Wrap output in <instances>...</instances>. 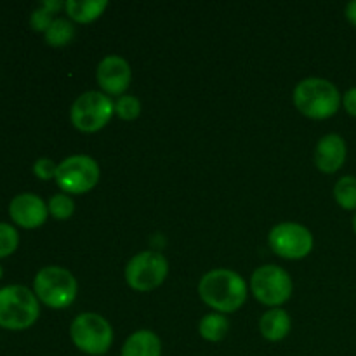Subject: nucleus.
Here are the masks:
<instances>
[{
  "label": "nucleus",
  "mask_w": 356,
  "mask_h": 356,
  "mask_svg": "<svg viewBox=\"0 0 356 356\" xmlns=\"http://www.w3.org/2000/svg\"><path fill=\"white\" fill-rule=\"evenodd\" d=\"M268 243L284 259H302L313 250V235L299 222H280L271 228Z\"/></svg>",
  "instance_id": "nucleus-10"
},
{
  "label": "nucleus",
  "mask_w": 356,
  "mask_h": 356,
  "mask_svg": "<svg viewBox=\"0 0 356 356\" xmlns=\"http://www.w3.org/2000/svg\"><path fill=\"white\" fill-rule=\"evenodd\" d=\"M353 229H355V233H356V212H355V218H353Z\"/></svg>",
  "instance_id": "nucleus-28"
},
{
  "label": "nucleus",
  "mask_w": 356,
  "mask_h": 356,
  "mask_svg": "<svg viewBox=\"0 0 356 356\" xmlns=\"http://www.w3.org/2000/svg\"><path fill=\"white\" fill-rule=\"evenodd\" d=\"M2 275H3V270H2V266H0V278H2Z\"/></svg>",
  "instance_id": "nucleus-29"
},
{
  "label": "nucleus",
  "mask_w": 356,
  "mask_h": 356,
  "mask_svg": "<svg viewBox=\"0 0 356 356\" xmlns=\"http://www.w3.org/2000/svg\"><path fill=\"white\" fill-rule=\"evenodd\" d=\"M40 315V305L35 292L23 285L0 289V327L24 330L33 325Z\"/></svg>",
  "instance_id": "nucleus-3"
},
{
  "label": "nucleus",
  "mask_w": 356,
  "mask_h": 356,
  "mask_svg": "<svg viewBox=\"0 0 356 356\" xmlns=\"http://www.w3.org/2000/svg\"><path fill=\"white\" fill-rule=\"evenodd\" d=\"M70 336L80 351L92 356L104 355L113 344L110 322L96 313H82L70 325Z\"/></svg>",
  "instance_id": "nucleus-5"
},
{
  "label": "nucleus",
  "mask_w": 356,
  "mask_h": 356,
  "mask_svg": "<svg viewBox=\"0 0 356 356\" xmlns=\"http://www.w3.org/2000/svg\"><path fill=\"white\" fill-rule=\"evenodd\" d=\"M247 282L232 270H212L202 277L198 294L216 313H233L247 301Z\"/></svg>",
  "instance_id": "nucleus-1"
},
{
  "label": "nucleus",
  "mask_w": 356,
  "mask_h": 356,
  "mask_svg": "<svg viewBox=\"0 0 356 356\" xmlns=\"http://www.w3.org/2000/svg\"><path fill=\"white\" fill-rule=\"evenodd\" d=\"M9 214L21 228L33 229L44 225L49 216V207L38 195L21 193L10 200Z\"/></svg>",
  "instance_id": "nucleus-12"
},
{
  "label": "nucleus",
  "mask_w": 356,
  "mask_h": 356,
  "mask_svg": "<svg viewBox=\"0 0 356 356\" xmlns=\"http://www.w3.org/2000/svg\"><path fill=\"white\" fill-rule=\"evenodd\" d=\"M33 172H35V176L42 181H49V179H52V177L56 179L58 165H56L51 159H38L37 162L33 163Z\"/></svg>",
  "instance_id": "nucleus-24"
},
{
  "label": "nucleus",
  "mask_w": 356,
  "mask_h": 356,
  "mask_svg": "<svg viewBox=\"0 0 356 356\" xmlns=\"http://www.w3.org/2000/svg\"><path fill=\"white\" fill-rule=\"evenodd\" d=\"M169 275L165 256L155 250H145L132 257L125 266V280L138 292H149L160 287Z\"/></svg>",
  "instance_id": "nucleus-7"
},
{
  "label": "nucleus",
  "mask_w": 356,
  "mask_h": 356,
  "mask_svg": "<svg viewBox=\"0 0 356 356\" xmlns=\"http://www.w3.org/2000/svg\"><path fill=\"white\" fill-rule=\"evenodd\" d=\"M115 115V103L110 96L99 90H87L73 103L70 118L75 129L87 132H97L111 120Z\"/></svg>",
  "instance_id": "nucleus-6"
},
{
  "label": "nucleus",
  "mask_w": 356,
  "mask_h": 356,
  "mask_svg": "<svg viewBox=\"0 0 356 356\" xmlns=\"http://www.w3.org/2000/svg\"><path fill=\"white\" fill-rule=\"evenodd\" d=\"M339 89L330 80L309 76L301 80L294 89V104L305 117L325 120L337 113L341 106Z\"/></svg>",
  "instance_id": "nucleus-2"
},
{
  "label": "nucleus",
  "mask_w": 356,
  "mask_h": 356,
  "mask_svg": "<svg viewBox=\"0 0 356 356\" xmlns=\"http://www.w3.org/2000/svg\"><path fill=\"white\" fill-rule=\"evenodd\" d=\"M200 336L209 343H219L229 332V322L222 313H209L200 320Z\"/></svg>",
  "instance_id": "nucleus-17"
},
{
  "label": "nucleus",
  "mask_w": 356,
  "mask_h": 356,
  "mask_svg": "<svg viewBox=\"0 0 356 356\" xmlns=\"http://www.w3.org/2000/svg\"><path fill=\"white\" fill-rule=\"evenodd\" d=\"M250 291L261 305L277 308L291 299L292 278L284 268L266 264V266L257 268L252 273Z\"/></svg>",
  "instance_id": "nucleus-8"
},
{
  "label": "nucleus",
  "mask_w": 356,
  "mask_h": 356,
  "mask_svg": "<svg viewBox=\"0 0 356 356\" xmlns=\"http://www.w3.org/2000/svg\"><path fill=\"white\" fill-rule=\"evenodd\" d=\"M56 17H52V13H49L45 7H37V9L31 13L30 16V24L31 28H33L35 31H47V28L51 26L52 21H54Z\"/></svg>",
  "instance_id": "nucleus-23"
},
{
  "label": "nucleus",
  "mask_w": 356,
  "mask_h": 356,
  "mask_svg": "<svg viewBox=\"0 0 356 356\" xmlns=\"http://www.w3.org/2000/svg\"><path fill=\"white\" fill-rule=\"evenodd\" d=\"M96 79L106 96H124L132 79L131 66L120 56H106L97 65Z\"/></svg>",
  "instance_id": "nucleus-11"
},
{
  "label": "nucleus",
  "mask_w": 356,
  "mask_h": 356,
  "mask_svg": "<svg viewBox=\"0 0 356 356\" xmlns=\"http://www.w3.org/2000/svg\"><path fill=\"white\" fill-rule=\"evenodd\" d=\"M343 104L350 115L356 117V87H351L346 94L343 96Z\"/></svg>",
  "instance_id": "nucleus-25"
},
{
  "label": "nucleus",
  "mask_w": 356,
  "mask_h": 356,
  "mask_svg": "<svg viewBox=\"0 0 356 356\" xmlns=\"http://www.w3.org/2000/svg\"><path fill=\"white\" fill-rule=\"evenodd\" d=\"M139 113H141V103H139L138 97L124 94L115 103V115L122 120H134L139 117Z\"/></svg>",
  "instance_id": "nucleus-21"
},
{
  "label": "nucleus",
  "mask_w": 356,
  "mask_h": 356,
  "mask_svg": "<svg viewBox=\"0 0 356 356\" xmlns=\"http://www.w3.org/2000/svg\"><path fill=\"white\" fill-rule=\"evenodd\" d=\"M47 207L49 214H51L52 218L63 221V219H68L73 216V212H75V202H73V198L70 197V195L58 193L54 195V197H51Z\"/></svg>",
  "instance_id": "nucleus-20"
},
{
  "label": "nucleus",
  "mask_w": 356,
  "mask_h": 356,
  "mask_svg": "<svg viewBox=\"0 0 356 356\" xmlns=\"http://www.w3.org/2000/svg\"><path fill=\"white\" fill-rule=\"evenodd\" d=\"M42 7H45V9L49 10V13H58L59 9H63V7H65V3L61 2V0H44V2L40 3Z\"/></svg>",
  "instance_id": "nucleus-26"
},
{
  "label": "nucleus",
  "mask_w": 356,
  "mask_h": 356,
  "mask_svg": "<svg viewBox=\"0 0 356 356\" xmlns=\"http://www.w3.org/2000/svg\"><path fill=\"white\" fill-rule=\"evenodd\" d=\"M334 198L346 211L356 209V177L343 176L334 186Z\"/></svg>",
  "instance_id": "nucleus-19"
},
{
  "label": "nucleus",
  "mask_w": 356,
  "mask_h": 356,
  "mask_svg": "<svg viewBox=\"0 0 356 356\" xmlns=\"http://www.w3.org/2000/svg\"><path fill=\"white\" fill-rule=\"evenodd\" d=\"M19 245V235L16 228L6 222H0V257H7Z\"/></svg>",
  "instance_id": "nucleus-22"
},
{
  "label": "nucleus",
  "mask_w": 356,
  "mask_h": 356,
  "mask_svg": "<svg viewBox=\"0 0 356 356\" xmlns=\"http://www.w3.org/2000/svg\"><path fill=\"white\" fill-rule=\"evenodd\" d=\"M346 141L339 134H325L315 148V165L325 174H334L346 162Z\"/></svg>",
  "instance_id": "nucleus-13"
},
{
  "label": "nucleus",
  "mask_w": 356,
  "mask_h": 356,
  "mask_svg": "<svg viewBox=\"0 0 356 356\" xmlns=\"http://www.w3.org/2000/svg\"><path fill=\"white\" fill-rule=\"evenodd\" d=\"M120 356H162V343L152 330H136L125 341Z\"/></svg>",
  "instance_id": "nucleus-15"
},
{
  "label": "nucleus",
  "mask_w": 356,
  "mask_h": 356,
  "mask_svg": "<svg viewBox=\"0 0 356 356\" xmlns=\"http://www.w3.org/2000/svg\"><path fill=\"white\" fill-rule=\"evenodd\" d=\"M99 165L89 155H72L58 165L56 183L66 195H82L99 181Z\"/></svg>",
  "instance_id": "nucleus-9"
},
{
  "label": "nucleus",
  "mask_w": 356,
  "mask_h": 356,
  "mask_svg": "<svg viewBox=\"0 0 356 356\" xmlns=\"http://www.w3.org/2000/svg\"><path fill=\"white\" fill-rule=\"evenodd\" d=\"M291 316L282 308L268 309L259 320L261 334H263L264 339L271 341V343L285 339L289 336V332H291Z\"/></svg>",
  "instance_id": "nucleus-14"
},
{
  "label": "nucleus",
  "mask_w": 356,
  "mask_h": 356,
  "mask_svg": "<svg viewBox=\"0 0 356 356\" xmlns=\"http://www.w3.org/2000/svg\"><path fill=\"white\" fill-rule=\"evenodd\" d=\"M106 7V0H82V2L80 0H68L65 3L68 16L79 23H90V21L97 19Z\"/></svg>",
  "instance_id": "nucleus-16"
},
{
  "label": "nucleus",
  "mask_w": 356,
  "mask_h": 356,
  "mask_svg": "<svg viewBox=\"0 0 356 356\" xmlns=\"http://www.w3.org/2000/svg\"><path fill=\"white\" fill-rule=\"evenodd\" d=\"M344 13H346L348 21L356 26V0H351V2L348 3L346 9H344Z\"/></svg>",
  "instance_id": "nucleus-27"
},
{
  "label": "nucleus",
  "mask_w": 356,
  "mask_h": 356,
  "mask_svg": "<svg viewBox=\"0 0 356 356\" xmlns=\"http://www.w3.org/2000/svg\"><path fill=\"white\" fill-rule=\"evenodd\" d=\"M45 42L52 47L68 45L75 38V24L66 17H56L51 26L45 31Z\"/></svg>",
  "instance_id": "nucleus-18"
},
{
  "label": "nucleus",
  "mask_w": 356,
  "mask_h": 356,
  "mask_svg": "<svg viewBox=\"0 0 356 356\" xmlns=\"http://www.w3.org/2000/svg\"><path fill=\"white\" fill-rule=\"evenodd\" d=\"M35 296L52 309H65L75 301L76 285L75 277L61 266H45L37 273L33 282Z\"/></svg>",
  "instance_id": "nucleus-4"
}]
</instances>
